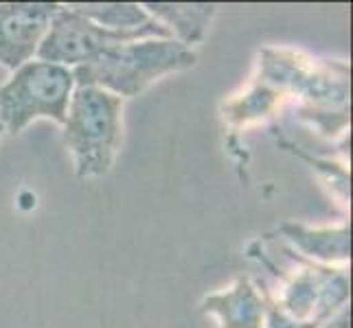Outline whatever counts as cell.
Returning <instances> with one entry per match:
<instances>
[{"label":"cell","mask_w":353,"mask_h":328,"mask_svg":"<svg viewBox=\"0 0 353 328\" xmlns=\"http://www.w3.org/2000/svg\"><path fill=\"white\" fill-rule=\"evenodd\" d=\"M285 101L279 96V92H274L270 86H265L259 79H254L248 90H243L241 94L233 96V99L224 101L222 112L226 123H230L233 127H243L250 123H257V120H265L272 114L279 112Z\"/></svg>","instance_id":"cell-12"},{"label":"cell","mask_w":353,"mask_h":328,"mask_svg":"<svg viewBox=\"0 0 353 328\" xmlns=\"http://www.w3.org/2000/svg\"><path fill=\"white\" fill-rule=\"evenodd\" d=\"M281 234L299 256L312 263L336 267L347 265L351 259V223L343 221L330 228H310L296 221H285L279 226Z\"/></svg>","instance_id":"cell-8"},{"label":"cell","mask_w":353,"mask_h":328,"mask_svg":"<svg viewBox=\"0 0 353 328\" xmlns=\"http://www.w3.org/2000/svg\"><path fill=\"white\" fill-rule=\"evenodd\" d=\"M72 92L75 77L70 68L35 57L0 86V125L9 133H20L35 118L64 125Z\"/></svg>","instance_id":"cell-4"},{"label":"cell","mask_w":353,"mask_h":328,"mask_svg":"<svg viewBox=\"0 0 353 328\" xmlns=\"http://www.w3.org/2000/svg\"><path fill=\"white\" fill-rule=\"evenodd\" d=\"M137 40H150V35L108 31L92 20L83 18L77 11H72L68 5H59L35 57L42 59V62L59 64L72 70L94 62L101 53L110 51L119 44Z\"/></svg>","instance_id":"cell-6"},{"label":"cell","mask_w":353,"mask_h":328,"mask_svg":"<svg viewBox=\"0 0 353 328\" xmlns=\"http://www.w3.org/2000/svg\"><path fill=\"white\" fill-rule=\"evenodd\" d=\"M254 79L279 92L283 101H294L296 116L323 136L336 138L347 131L351 114V70L347 62L314 59L292 48H263Z\"/></svg>","instance_id":"cell-1"},{"label":"cell","mask_w":353,"mask_h":328,"mask_svg":"<svg viewBox=\"0 0 353 328\" xmlns=\"http://www.w3.org/2000/svg\"><path fill=\"white\" fill-rule=\"evenodd\" d=\"M198 62L193 48L176 40H137L101 53L94 62L72 68L75 86L108 90L121 99H132L148 90L156 79L189 70Z\"/></svg>","instance_id":"cell-2"},{"label":"cell","mask_w":353,"mask_h":328,"mask_svg":"<svg viewBox=\"0 0 353 328\" xmlns=\"http://www.w3.org/2000/svg\"><path fill=\"white\" fill-rule=\"evenodd\" d=\"M143 9L182 46L200 44L217 7L206 3H145Z\"/></svg>","instance_id":"cell-11"},{"label":"cell","mask_w":353,"mask_h":328,"mask_svg":"<svg viewBox=\"0 0 353 328\" xmlns=\"http://www.w3.org/2000/svg\"><path fill=\"white\" fill-rule=\"evenodd\" d=\"M290 261L294 263L292 272H281L265 256V252L252 254L265 263L270 272L281 278V289L272 296L285 315L303 324H323L332 318L336 311L349 305L351 278L347 267H327L312 263L299 256L294 250H285Z\"/></svg>","instance_id":"cell-5"},{"label":"cell","mask_w":353,"mask_h":328,"mask_svg":"<svg viewBox=\"0 0 353 328\" xmlns=\"http://www.w3.org/2000/svg\"><path fill=\"white\" fill-rule=\"evenodd\" d=\"M3 131H5V129H3V125H0V138H3Z\"/></svg>","instance_id":"cell-14"},{"label":"cell","mask_w":353,"mask_h":328,"mask_svg":"<svg viewBox=\"0 0 353 328\" xmlns=\"http://www.w3.org/2000/svg\"><path fill=\"white\" fill-rule=\"evenodd\" d=\"M321 328H351V305L336 311L330 320L321 324Z\"/></svg>","instance_id":"cell-13"},{"label":"cell","mask_w":353,"mask_h":328,"mask_svg":"<svg viewBox=\"0 0 353 328\" xmlns=\"http://www.w3.org/2000/svg\"><path fill=\"white\" fill-rule=\"evenodd\" d=\"M202 313L215 315L220 328H263L265 320L261 291L248 276H237L233 287L206 296Z\"/></svg>","instance_id":"cell-9"},{"label":"cell","mask_w":353,"mask_h":328,"mask_svg":"<svg viewBox=\"0 0 353 328\" xmlns=\"http://www.w3.org/2000/svg\"><path fill=\"white\" fill-rule=\"evenodd\" d=\"M83 18L114 33H148L156 40H172L169 31L158 24L143 5L137 3H75L68 5Z\"/></svg>","instance_id":"cell-10"},{"label":"cell","mask_w":353,"mask_h":328,"mask_svg":"<svg viewBox=\"0 0 353 328\" xmlns=\"http://www.w3.org/2000/svg\"><path fill=\"white\" fill-rule=\"evenodd\" d=\"M57 3H0V64L18 70L38 55Z\"/></svg>","instance_id":"cell-7"},{"label":"cell","mask_w":353,"mask_h":328,"mask_svg":"<svg viewBox=\"0 0 353 328\" xmlns=\"http://www.w3.org/2000/svg\"><path fill=\"white\" fill-rule=\"evenodd\" d=\"M123 99L92 86H75L64 120V144L75 157L77 177L110 173L123 138Z\"/></svg>","instance_id":"cell-3"}]
</instances>
